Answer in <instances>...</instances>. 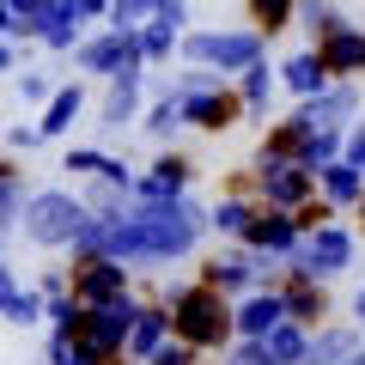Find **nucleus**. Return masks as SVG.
<instances>
[{"mask_svg":"<svg viewBox=\"0 0 365 365\" xmlns=\"http://www.w3.org/2000/svg\"><path fill=\"white\" fill-rule=\"evenodd\" d=\"M207 232V207L182 195L177 207H128L122 220L104 225V256L122 268H158V262H177L201 244Z\"/></svg>","mask_w":365,"mask_h":365,"instance_id":"obj_1","label":"nucleus"},{"mask_svg":"<svg viewBox=\"0 0 365 365\" xmlns=\"http://www.w3.org/2000/svg\"><path fill=\"white\" fill-rule=\"evenodd\" d=\"M158 304L170 311V335L189 341L195 353H213L232 341V299L213 287H201V280H170L165 292H158Z\"/></svg>","mask_w":365,"mask_h":365,"instance_id":"obj_2","label":"nucleus"},{"mask_svg":"<svg viewBox=\"0 0 365 365\" xmlns=\"http://www.w3.org/2000/svg\"><path fill=\"white\" fill-rule=\"evenodd\" d=\"M86 201L73 189H31L25 195V213H19V237L37 250H73V232L86 225Z\"/></svg>","mask_w":365,"mask_h":365,"instance_id":"obj_3","label":"nucleus"},{"mask_svg":"<svg viewBox=\"0 0 365 365\" xmlns=\"http://www.w3.org/2000/svg\"><path fill=\"white\" fill-rule=\"evenodd\" d=\"M170 86H177V104H182V128L225 134V128H237V116H244L237 86H225V79L207 73V67H189V73L170 79Z\"/></svg>","mask_w":365,"mask_h":365,"instance_id":"obj_4","label":"nucleus"},{"mask_svg":"<svg viewBox=\"0 0 365 365\" xmlns=\"http://www.w3.org/2000/svg\"><path fill=\"white\" fill-rule=\"evenodd\" d=\"M262 49H268L262 31H182V37H177L182 61H189V67H207V73H220V79L256 67Z\"/></svg>","mask_w":365,"mask_h":365,"instance_id":"obj_5","label":"nucleus"},{"mask_svg":"<svg viewBox=\"0 0 365 365\" xmlns=\"http://www.w3.org/2000/svg\"><path fill=\"white\" fill-rule=\"evenodd\" d=\"M67 292H73L79 311L116 304V299L134 292V268H122V262H110V256H73L67 262Z\"/></svg>","mask_w":365,"mask_h":365,"instance_id":"obj_6","label":"nucleus"},{"mask_svg":"<svg viewBox=\"0 0 365 365\" xmlns=\"http://www.w3.org/2000/svg\"><path fill=\"white\" fill-rule=\"evenodd\" d=\"M292 268L311 274V280H335V274L353 268V232L347 225H311L292 250Z\"/></svg>","mask_w":365,"mask_h":365,"instance_id":"obj_7","label":"nucleus"},{"mask_svg":"<svg viewBox=\"0 0 365 365\" xmlns=\"http://www.w3.org/2000/svg\"><path fill=\"white\" fill-rule=\"evenodd\" d=\"M73 67L79 73H98V79H116V73H140V37L134 31H98V37H86L73 49Z\"/></svg>","mask_w":365,"mask_h":365,"instance_id":"obj_8","label":"nucleus"},{"mask_svg":"<svg viewBox=\"0 0 365 365\" xmlns=\"http://www.w3.org/2000/svg\"><path fill=\"white\" fill-rule=\"evenodd\" d=\"M189 177H195V165L182 153H158L153 165L134 177V207H177V201L189 195Z\"/></svg>","mask_w":365,"mask_h":365,"instance_id":"obj_9","label":"nucleus"},{"mask_svg":"<svg viewBox=\"0 0 365 365\" xmlns=\"http://www.w3.org/2000/svg\"><path fill=\"white\" fill-rule=\"evenodd\" d=\"M311 189H317V177L304 165H256V195L274 213H299L311 201Z\"/></svg>","mask_w":365,"mask_h":365,"instance_id":"obj_10","label":"nucleus"},{"mask_svg":"<svg viewBox=\"0 0 365 365\" xmlns=\"http://www.w3.org/2000/svg\"><path fill=\"white\" fill-rule=\"evenodd\" d=\"M299 220H292V213H274V207H256L250 213V225H244V237H237V244L244 250H256V256H292V250H299Z\"/></svg>","mask_w":365,"mask_h":365,"instance_id":"obj_11","label":"nucleus"},{"mask_svg":"<svg viewBox=\"0 0 365 365\" xmlns=\"http://www.w3.org/2000/svg\"><path fill=\"white\" fill-rule=\"evenodd\" d=\"M140 98H146V67L140 73H116L98 98V128L104 134H122L128 122H140Z\"/></svg>","mask_w":365,"mask_h":365,"instance_id":"obj_12","label":"nucleus"},{"mask_svg":"<svg viewBox=\"0 0 365 365\" xmlns=\"http://www.w3.org/2000/svg\"><path fill=\"white\" fill-rule=\"evenodd\" d=\"M353 110H359V91L341 79V86H323L317 98H304L299 104V122L304 128H317V134H341L353 122Z\"/></svg>","mask_w":365,"mask_h":365,"instance_id":"obj_13","label":"nucleus"},{"mask_svg":"<svg viewBox=\"0 0 365 365\" xmlns=\"http://www.w3.org/2000/svg\"><path fill=\"white\" fill-rule=\"evenodd\" d=\"M274 292H280V304H287V323H299V329H317V323L329 317V292H323V280H311V274H299V268H292Z\"/></svg>","mask_w":365,"mask_h":365,"instance_id":"obj_14","label":"nucleus"},{"mask_svg":"<svg viewBox=\"0 0 365 365\" xmlns=\"http://www.w3.org/2000/svg\"><path fill=\"white\" fill-rule=\"evenodd\" d=\"M287 323V304H280V292H250L244 304H232V335L237 341H262L268 329H280Z\"/></svg>","mask_w":365,"mask_h":365,"instance_id":"obj_15","label":"nucleus"},{"mask_svg":"<svg viewBox=\"0 0 365 365\" xmlns=\"http://www.w3.org/2000/svg\"><path fill=\"white\" fill-rule=\"evenodd\" d=\"M165 341H170V311H165V304H140L134 323H128V347H122V353H128V365H146Z\"/></svg>","mask_w":365,"mask_h":365,"instance_id":"obj_16","label":"nucleus"},{"mask_svg":"<svg viewBox=\"0 0 365 365\" xmlns=\"http://www.w3.org/2000/svg\"><path fill=\"white\" fill-rule=\"evenodd\" d=\"M317 61L329 67V79H347V73H365V31L341 25L317 43Z\"/></svg>","mask_w":365,"mask_h":365,"instance_id":"obj_17","label":"nucleus"},{"mask_svg":"<svg viewBox=\"0 0 365 365\" xmlns=\"http://www.w3.org/2000/svg\"><path fill=\"white\" fill-rule=\"evenodd\" d=\"M31 43H43L49 55H73L79 43H86V19H73V13L61 6V0H55L49 13L37 19V37H31Z\"/></svg>","mask_w":365,"mask_h":365,"instance_id":"obj_18","label":"nucleus"},{"mask_svg":"<svg viewBox=\"0 0 365 365\" xmlns=\"http://www.w3.org/2000/svg\"><path fill=\"white\" fill-rule=\"evenodd\" d=\"M79 116H86V86H79V79H73V86H55V98L43 104V122H37V134H43V140H61V134L73 128Z\"/></svg>","mask_w":365,"mask_h":365,"instance_id":"obj_19","label":"nucleus"},{"mask_svg":"<svg viewBox=\"0 0 365 365\" xmlns=\"http://www.w3.org/2000/svg\"><path fill=\"white\" fill-rule=\"evenodd\" d=\"M304 146H311V128H304L299 116H287L280 128H268V140H262L256 165H299V158H304Z\"/></svg>","mask_w":365,"mask_h":365,"instance_id":"obj_20","label":"nucleus"},{"mask_svg":"<svg viewBox=\"0 0 365 365\" xmlns=\"http://www.w3.org/2000/svg\"><path fill=\"white\" fill-rule=\"evenodd\" d=\"M43 311H49V304H43V292L31 287L25 274H19L13 287L0 292V323H13V329H37V323H43Z\"/></svg>","mask_w":365,"mask_h":365,"instance_id":"obj_21","label":"nucleus"},{"mask_svg":"<svg viewBox=\"0 0 365 365\" xmlns=\"http://www.w3.org/2000/svg\"><path fill=\"white\" fill-rule=\"evenodd\" d=\"M280 86H287L292 98H317V91H323V86H335V79H329V67L317 61V49H299L287 67H280Z\"/></svg>","mask_w":365,"mask_h":365,"instance_id":"obj_22","label":"nucleus"},{"mask_svg":"<svg viewBox=\"0 0 365 365\" xmlns=\"http://www.w3.org/2000/svg\"><path fill=\"white\" fill-rule=\"evenodd\" d=\"M61 170H73L79 182H91V177H122V170H128V158L104 153V146H67Z\"/></svg>","mask_w":365,"mask_h":365,"instance_id":"obj_23","label":"nucleus"},{"mask_svg":"<svg viewBox=\"0 0 365 365\" xmlns=\"http://www.w3.org/2000/svg\"><path fill=\"white\" fill-rule=\"evenodd\" d=\"M353 353H359V329H317L304 365H347Z\"/></svg>","mask_w":365,"mask_h":365,"instance_id":"obj_24","label":"nucleus"},{"mask_svg":"<svg viewBox=\"0 0 365 365\" xmlns=\"http://www.w3.org/2000/svg\"><path fill=\"white\" fill-rule=\"evenodd\" d=\"M274 86H280V79L268 73V61H256V67H244V73H237V104H244V116H268Z\"/></svg>","mask_w":365,"mask_h":365,"instance_id":"obj_25","label":"nucleus"},{"mask_svg":"<svg viewBox=\"0 0 365 365\" xmlns=\"http://www.w3.org/2000/svg\"><path fill=\"white\" fill-rule=\"evenodd\" d=\"M140 128L153 134L158 146H165L170 134L182 128V104H177V86H165V91H158V98H153V110H146V116H140Z\"/></svg>","mask_w":365,"mask_h":365,"instance_id":"obj_26","label":"nucleus"},{"mask_svg":"<svg viewBox=\"0 0 365 365\" xmlns=\"http://www.w3.org/2000/svg\"><path fill=\"white\" fill-rule=\"evenodd\" d=\"M262 347H268L280 365H304V353H311V329L280 323V329H268V335H262Z\"/></svg>","mask_w":365,"mask_h":365,"instance_id":"obj_27","label":"nucleus"},{"mask_svg":"<svg viewBox=\"0 0 365 365\" xmlns=\"http://www.w3.org/2000/svg\"><path fill=\"white\" fill-rule=\"evenodd\" d=\"M317 182H323V195L335 201V207H347V201H359V195H365V177H359L353 165H341V158L317 170Z\"/></svg>","mask_w":365,"mask_h":365,"instance_id":"obj_28","label":"nucleus"},{"mask_svg":"<svg viewBox=\"0 0 365 365\" xmlns=\"http://www.w3.org/2000/svg\"><path fill=\"white\" fill-rule=\"evenodd\" d=\"M250 201L244 195H225V201H213L207 207V232H220V237H244V225H250Z\"/></svg>","mask_w":365,"mask_h":365,"instance_id":"obj_29","label":"nucleus"},{"mask_svg":"<svg viewBox=\"0 0 365 365\" xmlns=\"http://www.w3.org/2000/svg\"><path fill=\"white\" fill-rule=\"evenodd\" d=\"M165 13V0H110V31H140V25H153V19Z\"/></svg>","mask_w":365,"mask_h":365,"instance_id":"obj_30","label":"nucleus"},{"mask_svg":"<svg viewBox=\"0 0 365 365\" xmlns=\"http://www.w3.org/2000/svg\"><path fill=\"white\" fill-rule=\"evenodd\" d=\"M244 6H250V31H262V37L287 31V25H292V13H299L292 0H244Z\"/></svg>","mask_w":365,"mask_h":365,"instance_id":"obj_31","label":"nucleus"},{"mask_svg":"<svg viewBox=\"0 0 365 365\" xmlns=\"http://www.w3.org/2000/svg\"><path fill=\"white\" fill-rule=\"evenodd\" d=\"M25 182H0V256H6V244L19 237V213H25Z\"/></svg>","mask_w":365,"mask_h":365,"instance_id":"obj_32","label":"nucleus"},{"mask_svg":"<svg viewBox=\"0 0 365 365\" xmlns=\"http://www.w3.org/2000/svg\"><path fill=\"white\" fill-rule=\"evenodd\" d=\"M134 37H140V61H146V67H153V61H170V55H177V31H165L158 19H153V25H140Z\"/></svg>","mask_w":365,"mask_h":365,"instance_id":"obj_33","label":"nucleus"},{"mask_svg":"<svg viewBox=\"0 0 365 365\" xmlns=\"http://www.w3.org/2000/svg\"><path fill=\"white\" fill-rule=\"evenodd\" d=\"M13 91H19V104H31V110H43L55 98V79L43 73V67H25V73L13 79Z\"/></svg>","mask_w":365,"mask_h":365,"instance_id":"obj_34","label":"nucleus"},{"mask_svg":"<svg viewBox=\"0 0 365 365\" xmlns=\"http://www.w3.org/2000/svg\"><path fill=\"white\" fill-rule=\"evenodd\" d=\"M335 158H341V134H317V128H311V146H304V158H299V165L317 177V170H323V165H335Z\"/></svg>","mask_w":365,"mask_h":365,"instance_id":"obj_35","label":"nucleus"},{"mask_svg":"<svg viewBox=\"0 0 365 365\" xmlns=\"http://www.w3.org/2000/svg\"><path fill=\"white\" fill-rule=\"evenodd\" d=\"M6 6H13V19H19V37H37V19L43 13H49V6H55V0H6Z\"/></svg>","mask_w":365,"mask_h":365,"instance_id":"obj_36","label":"nucleus"},{"mask_svg":"<svg viewBox=\"0 0 365 365\" xmlns=\"http://www.w3.org/2000/svg\"><path fill=\"white\" fill-rule=\"evenodd\" d=\"M146 365H201V353L189 347V341H177V335H170V341H165V347H158Z\"/></svg>","mask_w":365,"mask_h":365,"instance_id":"obj_37","label":"nucleus"},{"mask_svg":"<svg viewBox=\"0 0 365 365\" xmlns=\"http://www.w3.org/2000/svg\"><path fill=\"white\" fill-rule=\"evenodd\" d=\"M43 365H91V359H86V353L73 347V341H61V335H49V341H43Z\"/></svg>","mask_w":365,"mask_h":365,"instance_id":"obj_38","label":"nucleus"},{"mask_svg":"<svg viewBox=\"0 0 365 365\" xmlns=\"http://www.w3.org/2000/svg\"><path fill=\"white\" fill-rule=\"evenodd\" d=\"M37 146H43L37 122H13V128H6V146H0V153H37Z\"/></svg>","mask_w":365,"mask_h":365,"instance_id":"obj_39","label":"nucleus"},{"mask_svg":"<svg viewBox=\"0 0 365 365\" xmlns=\"http://www.w3.org/2000/svg\"><path fill=\"white\" fill-rule=\"evenodd\" d=\"M31 287L43 292V304H55V299H73V292H67V268H43L37 280H31Z\"/></svg>","mask_w":365,"mask_h":365,"instance_id":"obj_40","label":"nucleus"},{"mask_svg":"<svg viewBox=\"0 0 365 365\" xmlns=\"http://www.w3.org/2000/svg\"><path fill=\"white\" fill-rule=\"evenodd\" d=\"M341 165H353V170L365 177V122H359V128L347 134V140H341Z\"/></svg>","mask_w":365,"mask_h":365,"instance_id":"obj_41","label":"nucleus"},{"mask_svg":"<svg viewBox=\"0 0 365 365\" xmlns=\"http://www.w3.org/2000/svg\"><path fill=\"white\" fill-rule=\"evenodd\" d=\"M232 365H280V359H274L262 341H237V347H232Z\"/></svg>","mask_w":365,"mask_h":365,"instance_id":"obj_42","label":"nucleus"},{"mask_svg":"<svg viewBox=\"0 0 365 365\" xmlns=\"http://www.w3.org/2000/svg\"><path fill=\"white\" fill-rule=\"evenodd\" d=\"M158 25H165V31H177V37H182V25H189V0H165V13H158Z\"/></svg>","mask_w":365,"mask_h":365,"instance_id":"obj_43","label":"nucleus"},{"mask_svg":"<svg viewBox=\"0 0 365 365\" xmlns=\"http://www.w3.org/2000/svg\"><path fill=\"white\" fill-rule=\"evenodd\" d=\"M61 6H67L73 19H86V25H91V19H104V13H110V0H61Z\"/></svg>","mask_w":365,"mask_h":365,"instance_id":"obj_44","label":"nucleus"},{"mask_svg":"<svg viewBox=\"0 0 365 365\" xmlns=\"http://www.w3.org/2000/svg\"><path fill=\"white\" fill-rule=\"evenodd\" d=\"M0 37L19 43V19H13V6H6V0H0Z\"/></svg>","mask_w":365,"mask_h":365,"instance_id":"obj_45","label":"nucleus"},{"mask_svg":"<svg viewBox=\"0 0 365 365\" xmlns=\"http://www.w3.org/2000/svg\"><path fill=\"white\" fill-rule=\"evenodd\" d=\"M0 73H19V43L0 37Z\"/></svg>","mask_w":365,"mask_h":365,"instance_id":"obj_46","label":"nucleus"},{"mask_svg":"<svg viewBox=\"0 0 365 365\" xmlns=\"http://www.w3.org/2000/svg\"><path fill=\"white\" fill-rule=\"evenodd\" d=\"M0 182H25V170H19L13 153H0Z\"/></svg>","mask_w":365,"mask_h":365,"instance_id":"obj_47","label":"nucleus"},{"mask_svg":"<svg viewBox=\"0 0 365 365\" xmlns=\"http://www.w3.org/2000/svg\"><path fill=\"white\" fill-rule=\"evenodd\" d=\"M13 280H19V268H13V262H6V256H0V292L13 287Z\"/></svg>","mask_w":365,"mask_h":365,"instance_id":"obj_48","label":"nucleus"},{"mask_svg":"<svg viewBox=\"0 0 365 365\" xmlns=\"http://www.w3.org/2000/svg\"><path fill=\"white\" fill-rule=\"evenodd\" d=\"M353 317H359V335H365V287H359V299H353Z\"/></svg>","mask_w":365,"mask_h":365,"instance_id":"obj_49","label":"nucleus"},{"mask_svg":"<svg viewBox=\"0 0 365 365\" xmlns=\"http://www.w3.org/2000/svg\"><path fill=\"white\" fill-rule=\"evenodd\" d=\"M292 6H304V13H317V6H323V0H292Z\"/></svg>","mask_w":365,"mask_h":365,"instance_id":"obj_50","label":"nucleus"},{"mask_svg":"<svg viewBox=\"0 0 365 365\" xmlns=\"http://www.w3.org/2000/svg\"><path fill=\"white\" fill-rule=\"evenodd\" d=\"M359 220H365V195H359Z\"/></svg>","mask_w":365,"mask_h":365,"instance_id":"obj_51","label":"nucleus"}]
</instances>
